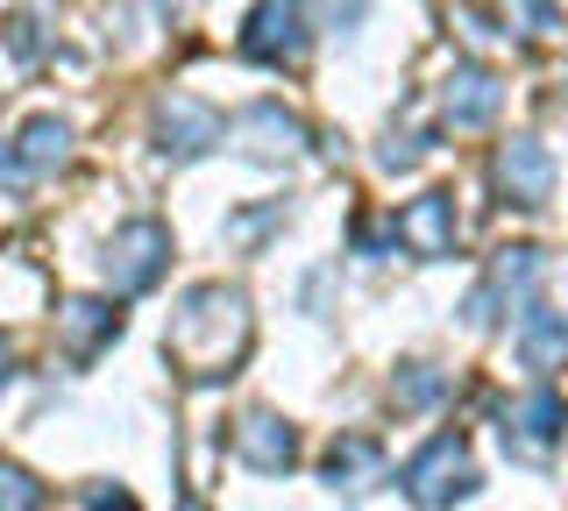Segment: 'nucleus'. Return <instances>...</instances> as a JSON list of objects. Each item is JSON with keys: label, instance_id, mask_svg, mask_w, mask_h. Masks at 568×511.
<instances>
[{"label": "nucleus", "instance_id": "1", "mask_svg": "<svg viewBox=\"0 0 568 511\" xmlns=\"http://www.w3.org/2000/svg\"><path fill=\"white\" fill-rule=\"evenodd\" d=\"M164 348L192 384L235 377L242 356H248V298H242V285H192L178 298V313H171Z\"/></svg>", "mask_w": 568, "mask_h": 511}, {"label": "nucleus", "instance_id": "2", "mask_svg": "<svg viewBox=\"0 0 568 511\" xmlns=\"http://www.w3.org/2000/svg\"><path fill=\"white\" fill-rule=\"evenodd\" d=\"M398 483H405V498H413L419 511H448L462 498H476L484 476H476V454H469V440H462V433H434L413 462L398 469Z\"/></svg>", "mask_w": 568, "mask_h": 511}, {"label": "nucleus", "instance_id": "3", "mask_svg": "<svg viewBox=\"0 0 568 511\" xmlns=\"http://www.w3.org/2000/svg\"><path fill=\"white\" fill-rule=\"evenodd\" d=\"M540 270H547V263H540V249H526V242H519V249H497L490 270H484V285H476L469 306H462V320H469V327H497L505 313H526Z\"/></svg>", "mask_w": 568, "mask_h": 511}, {"label": "nucleus", "instance_id": "4", "mask_svg": "<svg viewBox=\"0 0 568 511\" xmlns=\"http://www.w3.org/2000/svg\"><path fill=\"white\" fill-rule=\"evenodd\" d=\"M164 263H171V227L164 221H121L114 242H106V256H100V270H106V285L129 298V292H150L156 277H164Z\"/></svg>", "mask_w": 568, "mask_h": 511}, {"label": "nucleus", "instance_id": "5", "mask_svg": "<svg viewBox=\"0 0 568 511\" xmlns=\"http://www.w3.org/2000/svg\"><path fill=\"white\" fill-rule=\"evenodd\" d=\"M227 143L256 164H298L306 156V121H298L284 100H248V108L227 121Z\"/></svg>", "mask_w": 568, "mask_h": 511}, {"label": "nucleus", "instance_id": "6", "mask_svg": "<svg viewBox=\"0 0 568 511\" xmlns=\"http://www.w3.org/2000/svg\"><path fill=\"white\" fill-rule=\"evenodd\" d=\"M490 178H497V192H505L511 206L532 214V206L555 200V156H547L540 135H505L497 156H490Z\"/></svg>", "mask_w": 568, "mask_h": 511}, {"label": "nucleus", "instance_id": "7", "mask_svg": "<svg viewBox=\"0 0 568 511\" xmlns=\"http://www.w3.org/2000/svg\"><path fill=\"white\" fill-rule=\"evenodd\" d=\"M561 427H568V398L540 384V391H526L505 412V454L511 462H547V454L561 448Z\"/></svg>", "mask_w": 568, "mask_h": 511}, {"label": "nucleus", "instance_id": "8", "mask_svg": "<svg viewBox=\"0 0 568 511\" xmlns=\"http://www.w3.org/2000/svg\"><path fill=\"white\" fill-rule=\"evenodd\" d=\"M235 50L248 64H292L298 50H306V14H298V0H263V8L242 22Z\"/></svg>", "mask_w": 568, "mask_h": 511}, {"label": "nucleus", "instance_id": "9", "mask_svg": "<svg viewBox=\"0 0 568 511\" xmlns=\"http://www.w3.org/2000/svg\"><path fill=\"white\" fill-rule=\"evenodd\" d=\"M390 235H398L419 263L455 256V192H419V200H405L398 214H390Z\"/></svg>", "mask_w": 568, "mask_h": 511}, {"label": "nucleus", "instance_id": "10", "mask_svg": "<svg viewBox=\"0 0 568 511\" xmlns=\"http://www.w3.org/2000/svg\"><path fill=\"white\" fill-rule=\"evenodd\" d=\"M227 135V121L206 108V100H192V93H171L164 108H156V150L178 156V164H192V156H206L213 143Z\"/></svg>", "mask_w": 568, "mask_h": 511}, {"label": "nucleus", "instance_id": "11", "mask_svg": "<svg viewBox=\"0 0 568 511\" xmlns=\"http://www.w3.org/2000/svg\"><path fill=\"white\" fill-rule=\"evenodd\" d=\"M235 462L242 469H256V476H284L298 462V433H292V419H277V412H242L235 419Z\"/></svg>", "mask_w": 568, "mask_h": 511}, {"label": "nucleus", "instance_id": "12", "mask_svg": "<svg viewBox=\"0 0 568 511\" xmlns=\"http://www.w3.org/2000/svg\"><path fill=\"white\" fill-rule=\"evenodd\" d=\"M114 334H121V306H114V298H64V306H58V348L71 362H93Z\"/></svg>", "mask_w": 568, "mask_h": 511}, {"label": "nucleus", "instance_id": "13", "mask_svg": "<svg viewBox=\"0 0 568 511\" xmlns=\"http://www.w3.org/2000/svg\"><path fill=\"white\" fill-rule=\"evenodd\" d=\"M497 100H505V85H497L490 64H455L448 85H440V114H448L455 129H484L497 114Z\"/></svg>", "mask_w": 568, "mask_h": 511}, {"label": "nucleus", "instance_id": "14", "mask_svg": "<svg viewBox=\"0 0 568 511\" xmlns=\"http://www.w3.org/2000/svg\"><path fill=\"white\" fill-rule=\"evenodd\" d=\"M519 362L526 369H561L568 362V306H547V298H532L519 313Z\"/></svg>", "mask_w": 568, "mask_h": 511}, {"label": "nucleus", "instance_id": "15", "mask_svg": "<svg viewBox=\"0 0 568 511\" xmlns=\"http://www.w3.org/2000/svg\"><path fill=\"white\" fill-rule=\"evenodd\" d=\"M320 469H327V483H334V490L363 498V490H377V483H384V448H377L369 433H334V440H327V462H320Z\"/></svg>", "mask_w": 568, "mask_h": 511}, {"label": "nucleus", "instance_id": "16", "mask_svg": "<svg viewBox=\"0 0 568 511\" xmlns=\"http://www.w3.org/2000/svg\"><path fill=\"white\" fill-rule=\"evenodd\" d=\"M64 156H71V121H58V114H36V121H22V135H14V164H22L29 178L58 171Z\"/></svg>", "mask_w": 568, "mask_h": 511}, {"label": "nucleus", "instance_id": "17", "mask_svg": "<svg viewBox=\"0 0 568 511\" xmlns=\"http://www.w3.org/2000/svg\"><path fill=\"white\" fill-rule=\"evenodd\" d=\"M390 398H398V412H426V405L448 398V377H440L434 362H398V377H390Z\"/></svg>", "mask_w": 568, "mask_h": 511}, {"label": "nucleus", "instance_id": "18", "mask_svg": "<svg viewBox=\"0 0 568 511\" xmlns=\"http://www.w3.org/2000/svg\"><path fill=\"white\" fill-rule=\"evenodd\" d=\"M284 221H292V206L263 200V206H248V214H227V242H235V249H256V242L271 235V227H284Z\"/></svg>", "mask_w": 568, "mask_h": 511}, {"label": "nucleus", "instance_id": "19", "mask_svg": "<svg viewBox=\"0 0 568 511\" xmlns=\"http://www.w3.org/2000/svg\"><path fill=\"white\" fill-rule=\"evenodd\" d=\"M426 150H434V135H426V129H390L384 143H377V164L384 171H413Z\"/></svg>", "mask_w": 568, "mask_h": 511}, {"label": "nucleus", "instance_id": "20", "mask_svg": "<svg viewBox=\"0 0 568 511\" xmlns=\"http://www.w3.org/2000/svg\"><path fill=\"white\" fill-rule=\"evenodd\" d=\"M43 498H50V490L36 483L29 469H8V462H0V511H43Z\"/></svg>", "mask_w": 568, "mask_h": 511}, {"label": "nucleus", "instance_id": "21", "mask_svg": "<svg viewBox=\"0 0 568 511\" xmlns=\"http://www.w3.org/2000/svg\"><path fill=\"white\" fill-rule=\"evenodd\" d=\"M85 511H142L129 490H114V483H85Z\"/></svg>", "mask_w": 568, "mask_h": 511}, {"label": "nucleus", "instance_id": "22", "mask_svg": "<svg viewBox=\"0 0 568 511\" xmlns=\"http://www.w3.org/2000/svg\"><path fill=\"white\" fill-rule=\"evenodd\" d=\"M8 377H14V348H8V334H0V391H8Z\"/></svg>", "mask_w": 568, "mask_h": 511}, {"label": "nucleus", "instance_id": "23", "mask_svg": "<svg viewBox=\"0 0 568 511\" xmlns=\"http://www.w3.org/2000/svg\"><path fill=\"white\" fill-rule=\"evenodd\" d=\"M8 171H22V164H14V143H0V178H8Z\"/></svg>", "mask_w": 568, "mask_h": 511}, {"label": "nucleus", "instance_id": "24", "mask_svg": "<svg viewBox=\"0 0 568 511\" xmlns=\"http://www.w3.org/2000/svg\"><path fill=\"white\" fill-rule=\"evenodd\" d=\"M185 511H206V504H185Z\"/></svg>", "mask_w": 568, "mask_h": 511}]
</instances>
